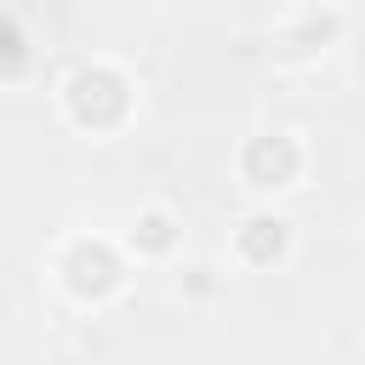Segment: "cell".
Here are the masks:
<instances>
[{
    "label": "cell",
    "instance_id": "cell-8",
    "mask_svg": "<svg viewBox=\"0 0 365 365\" xmlns=\"http://www.w3.org/2000/svg\"><path fill=\"white\" fill-rule=\"evenodd\" d=\"M171 274H177V297H182L188 308H211V302H222V291H228V279H234V268H228L222 257H217V262L194 257V262H177Z\"/></svg>",
    "mask_w": 365,
    "mask_h": 365
},
{
    "label": "cell",
    "instance_id": "cell-2",
    "mask_svg": "<svg viewBox=\"0 0 365 365\" xmlns=\"http://www.w3.org/2000/svg\"><path fill=\"white\" fill-rule=\"evenodd\" d=\"M46 285L74 308V314H108L125 302L131 279H137V262L131 251L120 245V228H63L46 257Z\"/></svg>",
    "mask_w": 365,
    "mask_h": 365
},
{
    "label": "cell",
    "instance_id": "cell-9",
    "mask_svg": "<svg viewBox=\"0 0 365 365\" xmlns=\"http://www.w3.org/2000/svg\"><path fill=\"white\" fill-rule=\"evenodd\" d=\"M359 365H365V336H359Z\"/></svg>",
    "mask_w": 365,
    "mask_h": 365
},
{
    "label": "cell",
    "instance_id": "cell-6",
    "mask_svg": "<svg viewBox=\"0 0 365 365\" xmlns=\"http://www.w3.org/2000/svg\"><path fill=\"white\" fill-rule=\"evenodd\" d=\"M120 245L131 251L137 268H177L188 251V222L171 200H137L131 217L120 222Z\"/></svg>",
    "mask_w": 365,
    "mask_h": 365
},
{
    "label": "cell",
    "instance_id": "cell-3",
    "mask_svg": "<svg viewBox=\"0 0 365 365\" xmlns=\"http://www.w3.org/2000/svg\"><path fill=\"white\" fill-rule=\"evenodd\" d=\"M228 177L245 205H285L314 177V143L302 125H251L228 148Z\"/></svg>",
    "mask_w": 365,
    "mask_h": 365
},
{
    "label": "cell",
    "instance_id": "cell-5",
    "mask_svg": "<svg viewBox=\"0 0 365 365\" xmlns=\"http://www.w3.org/2000/svg\"><path fill=\"white\" fill-rule=\"evenodd\" d=\"M297 251H302V228L285 205H245L222 240V262L234 274H285Z\"/></svg>",
    "mask_w": 365,
    "mask_h": 365
},
{
    "label": "cell",
    "instance_id": "cell-4",
    "mask_svg": "<svg viewBox=\"0 0 365 365\" xmlns=\"http://www.w3.org/2000/svg\"><path fill=\"white\" fill-rule=\"evenodd\" d=\"M342 40H348V11L336 0H302V6H291V11L274 17V29H268V63L279 74H308Z\"/></svg>",
    "mask_w": 365,
    "mask_h": 365
},
{
    "label": "cell",
    "instance_id": "cell-1",
    "mask_svg": "<svg viewBox=\"0 0 365 365\" xmlns=\"http://www.w3.org/2000/svg\"><path fill=\"white\" fill-rule=\"evenodd\" d=\"M143 103H148L143 74H137L125 57H114V51L74 57V63L51 80V120H57L68 137H86V143H114V137H125V131L143 120Z\"/></svg>",
    "mask_w": 365,
    "mask_h": 365
},
{
    "label": "cell",
    "instance_id": "cell-7",
    "mask_svg": "<svg viewBox=\"0 0 365 365\" xmlns=\"http://www.w3.org/2000/svg\"><path fill=\"white\" fill-rule=\"evenodd\" d=\"M29 68H34V29H29V17L11 6V11L0 17V86H6V91H23V86H29Z\"/></svg>",
    "mask_w": 365,
    "mask_h": 365
}]
</instances>
